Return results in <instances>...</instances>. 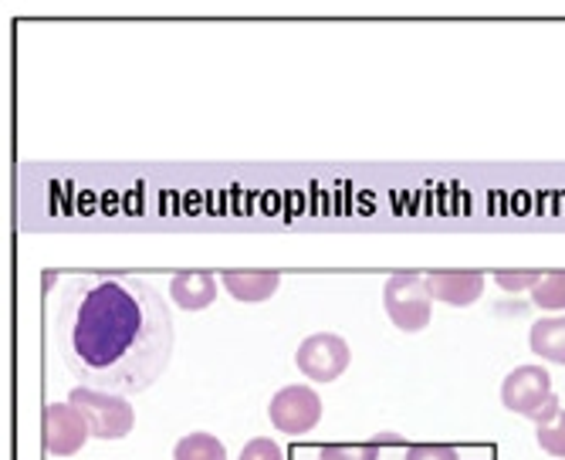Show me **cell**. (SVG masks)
<instances>
[{"label": "cell", "instance_id": "obj_10", "mask_svg": "<svg viewBox=\"0 0 565 460\" xmlns=\"http://www.w3.org/2000/svg\"><path fill=\"white\" fill-rule=\"evenodd\" d=\"M221 281H224L231 298L250 301V304L275 298L278 288H281V275L278 271H224Z\"/></svg>", "mask_w": 565, "mask_h": 460}, {"label": "cell", "instance_id": "obj_2", "mask_svg": "<svg viewBox=\"0 0 565 460\" xmlns=\"http://www.w3.org/2000/svg\"><path fill=\"white\" fill-rule=\"evenodd\" d=\"M501 403L511 414L532 420L535 427L548 424L558 414V396L552 393V379L545 366H519L501 383Z\"/></svg>", "mask_w": 565, "mask_h": 460}, {"label": "cell", "instance_id": "obj_18", "mask_svg": "<svg viewBox=\"0 0 565 460\" xmlns=\"http://www.w3.org/2000/svg\"><path fill=\"white\" fill-rule=\"evenodd\" d=\"M406 460H457V450L444 443H424V447H409Z\"/></svg>", "mask_w": 565, "mask_h": 460}, {"label": "cell", "instance_id": "obj_7", "mask_svg": "<svg viewBox=\"0 0 565 460\" xmlns=\"http://www.w3.org/2000/svg\"><path fill=\"white\" fill-rule=\"evenodd\" d=\"M88 427L72 403H47L41 414V440L51 457H72L85 447Z\"/></svg>", "mask_w": 565, "mask_h": 460}, {"label": "cell", "instance_id": "obj_3", "mask_svg": "<svg viewBox=\"0 0 565 460\" xmlns=\"http://www.w3.org/2000/svg\"><path fill=\"white\" fill-rule=\"evenodd\" d=\"M68 403L82 414V420H85V427H88V434L95 440H119L136 427V410H132L129 396L75 386Z\"/></svg>", "mask_w": 565, "mask_h": 460}, {"label": "cell", "instance_id": "obj_5", "mask_svg": "<svg viewBox=\"0 0 565 460\" xmlns=\"http://www.w3.org/2000/svg\"><path fill=\"white\" fill-rule=\"evenodd\" d=\"M352 363L349 342L335 332H316L308 335L298 352H295V366L312 379V383H332L339 379Z\"/></svg>", "mask_w": 565, "mask_h": 460}, {"label": "cell", "instance_id": "obj_8", "mask_svg": "<svg viewBox=\"0 0 565 460\" xmlns=\"http://www.w3.org/2000/svg\"><path fill=\"white\" fill-rule=\"evenodd\" d=\"M424 278H427L430 298L440 304H454V309H468L484 291L481 271H430Z\"/></svg>", "mask_w": 565, "mask_h": 460}, {"label": "cell", "instance_id": "obj_15", "mask_svg": "<svg viewBox=\"0 0 565 460\" xmlns=\"http://www.w3.org/2000/svg\"><path fill=\"white\" fill-rule=\"evenodd\" d=\"M237 460H285V457H281V447L271 437H254V440L244 443Z\"/></svg>", "mask_w": 565, "mask_h": 460}, {"label": "cell", "instance_id": "obj_6", "mask_svg": "<svg viewBox=\"0 0 565 460\" xmlns=\"http://www.w3.org/2000/svg\"><path fill=\"white\" fill-rule=\"evenodd\" d=\"M268 420L281 434L301 437L308 430H316V424L322 420V399H319V393L312 386H305V383L285 386L268 403Z\"/></svg>", "mask_w": 565, "mask_h": 460}, {"label": "cell", "instance_id": "obj_4", "mask_svg": "<svg viewBox=\"0 0 565 460\" xmlns=\"http://www.w3.org/2000/svg\"><path fill=\"white\" fill-rule=\"evenodd\" d=\"M383 304H386L390 322L399 332H420L430 325V315H434V298H430L427 278L414 271H396L386 278Z\"/></svg>", "mask_w": 565, "mask_h": 460}, {"label": "cell", "instance_id": "obj_13", "mask_svg": "<svg viewBox=\"0 0 565 460\" xmlns=\"http://www.w3.org/2000/svg\"><path fill=\"white\" fill-rule=\"evenodd\" d=\"M532 301L542 312H565V271H548L532 288Z\"/></svg>", "mask_w": 565, "mask_h": 460}, {"label": "cell", "instance_id": "obj_11", "mask_svg": "<svg viewBox=\"0 0 565 460\" xmlns=\"http://www.w3.org/2000/svg\"><path fill=\"white\" fill-rule=\"evenodd\" d=\"M532 352L539 360L552 363V366H565V315H555V319H539L532 325Z\"/></svg>", "mask_w": 565, "mask_h": 460}, {"label": "cell", "instance_id": "obj_16", "mask_svg": "<svg viewBox=\"0 0 565 460\" xmlns=\"http://www.w3.org/2000/svg\"><path fill=\"white\" fill-rule=\"evenodd\" d=\"M494 281L504 291H532L542 281V271H498Z\"/></svg>", "mask_w": 565, "mask_h": 460}, {"label": "cell", "instance_id": "obj_14", "mask_svg": "<svg viewBox=\"0 0 565 460\" xmlns=\"http://www.w3.org/2000/svg\"><path fill=\"white\" fill-rule=\"evenodd\" d=\"M535 437L548 457H565V410H558L548 424L535 427Z\"/></svg>", "mask_w": 565, "mask_h": 460}, {"label": "cell", "instance_id": "obj_1", "mask_svg": "<svg viewBox=\"0 0 565 460\" xmlns=\"http://www.w3.org/2000/svg\"><path fill=\"white\" fill-rule=\"evenodd\" d=\"M51 335L78 386L116 396L146 393L173 360L170 304L132 275L65 281L51 309Z\"/></svg>", "mask_w": 565, "mask_h": 460}, {"label": "cell", "instance_id": "obj_12", "mask_svg": "<svg viewBox=\"0 0 565 460\" xmlns=\"http://www.w3.org/2000/svg\"><path fill=\"white\" fill-rule=\"evenodd\" d=\"M173 460H227V447L214 434H186L173 447Z\"/></svg>", "mask_w": 565, "mask_h": 460}, {"label": "cell", "instance_id": "obj_17", "mask_svg": "<svg viewBox=\"0 0 565 460\" xmlns=\"http://www.w3.org/2000/svg\"><path fill=\"white\" fill-rule=\"evenodd\" d=\"M376 447H322L319 460H376Z\"/></svg>", "mask_w": 565, "mask_h": 460}, {"label": "cell", "instance_id": "obj_9", "mask_svg": "<svg viewBox=\"0 0 565 460\" xmlns=\"http://www.w3.org/2000/svg\"><path fill=\"white\" fill-rule=\"evenodd\" d=\"M170 295L186 312L211 309L214 298H217V275H211V271H180L170 281Z\"/></svg>", "mask_w": 565, "mask_h": 460}]
</instances>
